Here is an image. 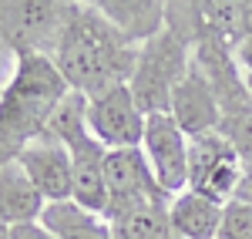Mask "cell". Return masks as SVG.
I'll return each instance as SVG.
<instances>
[{"mask_svg": "<svg viewBox=\"0 0 252 239\" xmlns=\"http://www.w3.org/2000/svg\"><path fill=\"white\" fill-rule=\"evenodd\" d=\"M252 40V0H239V14H235V44Z\"/></svg>", "mask_w": 252, "mask_h": 239, "instance_id": "cell-17", "label": "cell"}, {"mask_svg": "<svg viewBox=\"0 0 252 239\" xmlns=\"http://www.w3.org/2000/svg\"><path fill=\"white\" fill-rule=\"evenodd\" d=\"M0 239H10V226H3V222H0Z\"/></svg>", "mask_w": 252, "mask_h": 239, "instance_id": "cell-22", "label": "cell"}, {"mask_svg": "<svg viewBox=\"0 0 252 239\" xmlns=\"http://www.w3.org/2000/svg\"><path fill=\"white\" fill-rule=\"evenodd\" d=\"M17 162L24 165L27 179L37 185L44 202H67L74 196V169H71V152L67 145L47 128L37 138H31L20 148Z\"/></svg>", "mask_w": 252, "mask_h": 239, "instance_id": "cell-9", "label": "cell"}, {"mask_svg": "<svg viewBox=\"0 0 252 239\" xmlns=\"http://www.w3.org/2000/svg\"><path fill=\"white\" fill-rule=\"evenodd\" d=\"M138 148L145 152L158 185L168 196H178V192L189 189V135L175 125V118L168 111L148 115Z\"/></svg>", "mask_w": 252, "mask_h": 239, "instance_id": "cell-8", "label": "cell"}, {"mask_svg": "<svg viewBox=\"0 0 252 239\" xmlns=\"http://www.w3.org/2000/svg\"><path fill=\"white\" fill-rule=\"evenodd\" d=\"M17 61H20V54H17V51H10V47L0 40V95H3V88L10 84V78H14Z\"/></svg>", "mask_w": 252, "mask_h": 239, "instance_id": "cell-18", "label": "cell"}, {"mask_svg": "<svg viewBox=\"0 0 252 239\" xmlns=\"http://www.w3.org/2000/svg\"><path fill=\"white\" fill-rule=\"evenodd\" d=\"M148 115L138 108L135 95L128 84H115L88 98V128L108 152L111 148H138L145 135Z\"/></svg>", "mask_w": 252, "mask_h": 239, "instance_id": "cell-7", "label": "cell"}, {"mask_svg": "<svg viewBox=\"0 0 252 239\" xmlns=\"http://www.w3.org/2000/svg\"><path fill=\"white\" fill-rule=\"evenodd\" d=\"M222 202L209 199L202 192H178L168 202V219H172L175 233L182 239H219V226H222Z\"/></svg>", "mask_w": 252, "mask_h": 239, "instance_id": "cell-13", "label": "cell"}, {"mask_svg": "<svg viewBox=\"0 0 252 239\" xmlns=\"http://www.w3.org/2000/svg\"><path fill=\"white\" fill-rule=\"evenodd\" d=\"M40 222L47 226V233L54 239H115L111 236V222L97 216L91 209L78 205L74 199L67 202H47Z\"/></svg>", "mask_w": 252, "mask_h": 239, "instance_id": "cell-14", "label": "cell"}, {"mask_svg": "<svg viewBox=\"0 0 252 239\" xmlns=\"http://www.w3.org/2000/svg\"><path fill=\"white\" fill-rule=\"evenodd\" d=\"M235 199L252 205V162H246V169H242V182H239V189H235Z\"/></svg>", "mask_w": 252, "mask_h": 239, "instance_id": "cell-21", "label": "cell"}, {"mask_svg": "<svg viewBox=\"0 0 252 239\" xmlns=\"http://www.w3.org/2000/svg\"><path fill=\"white\" fill-rule=\"evenodd\" d=\"M192 54L195 47L185 37H178L172 27H161L155 37L138 44V61L128 88L145 115L168 111L172 91L185 78V71L192 68Z\"/></svg>", "mask_w": 252, "mask_h": 239, "instance_id": "cell-3", "label": "cell"}, {"mask_svg": "<svg viewBox=\"0 0 252 239\" xmlns=\"http://www.w3.org/2000/svg\"><path fill=\"white\" fill-rule=\"evenodd\" d=\"M67 91L51 54H20L14 78L0 95V162H14L27 141L47 132Z\"/></svg>", "mask_w": 252, "mask_h": 239, "instance_id": "cell-2", "label": "cell"}, {"mask_svg": "<svg viewBox=\"0 0 252 239\" xmlns=\"http://www.w3.org/2000/svg\"><path fill=\"white\" fill-rule=\"evenodd\" d=\"M235 61H239L242 78H246V84H249V91H252V40H246V44H235Z\"/></svg>", "mask_w": 252, "mask_h": 239, "instance_id": "cell-20", "label": "cell"}, {"mask_svg": "<svg viewBox=\"0 0 252 239\" xmlns=\"http://www.w3.org/2000/svg\"><path fill=\"white\" fill-rule=\"evenodd\" d=\"M104 182H108V212H104L108 219L141 209V205H161L172 199L158 185L141 148H111L104 155Z\"/></svg>", "mask_w": 252, "mask_h": 239, "instance_id": "cell-6", "label": "cell"}, {"mask_svg": "<svg viewBox=\"0 0 252 239\" xmlns=\"http://www.w3.org/2000/svg\"><path fill=\"white\" fill-rule=\"evenodd\" d=\"M51 61L71 91L94 98L115 84L131 81L138 44L125 37L111 20H104L97 10L78 0L51 47Z\"/></svg>", "mask_w": 252, "mask_h": 239, "instance_id": "cell-1", "label": "cell"}, {"mask_svg": "<svg viewBox=\"0 0 252 239\" xmlns=\"http://www.w3.org/2000/svg\"><path fill=\"white\" fill-rule=\"evenodd\" d=\"M44 196L37 185L27 179L24 165L17 159L0 162V222L3 226H20V222H37L44 212Z\"/></svg>", "mask_w": 252, "mask_h": 239, "instance_id": "cell-12", "label": "cell"}, {"mask_svg": "<svg viewBox=\"0 0 252 239\" xmlns=\"http://www.w3.org/2000/svg\"><path fill=\"white\" fill-rule=\"evenodd\" d=\"M78 0H0V40L17 54H51Z\"/></svg>", "mask_w": 252, "mask_h": 239, "instance_id": "cell-4", "label": "cell"}, {"mask_svg": "<svg viewBox=\"0 0 252 239\" xmlns=\"http://www.w3.org/2000/svg\"><path fill=\"white\" fill-rule=\"evenodd\" d=\"M219 239H252V205L239 199H229L222 209Z\"/></svg>", "mask_w": 252, "mask_h": 239, "instance_id": "cell-16", "label": "cell"}, {"mask_svg": "<svg viewBox=\"0 0 252 239\" xmlns=\"http://www.w3.org/2000/svg\"><path fill=\"white\" fill-rule=\"evenodd\" d=\"M168 115L175 118V125L189 138L215 132L222 125V111H219L215 91H212V84H209V78L202 74V68L195 64V54H192V68L185 71V78L178 81V88L172 91Z\"/></svg>", "mask_w": 252, "mask_h": 239, "instance_id": "cell-10", "label": "cell"}, {"mask_svg": "<svg viewBox=\"0 0 252 239\" xmlns=\"http://www.w3.org/2000/svg\"><path fill=\"white\" fill-rule=\"evenodd\" d=\"M10 239H54L51 233H47V226L44 222H20V226H14L10 229Z\"/></svg>", "mask_w": 252, "mask_h": 239, "instance_id": "cell-19", "label": "cell"}, {"mask_svg": "<svg viewBox=\"0 0 252 239\" xmlns=\"http://www.w3.org/2000/svg\"><path fill=\"white\" fill-rule=\"evenodd\" d=\"M242 169H246V159L219 128L189 138V189L192 192H202L225 205L229 199H235Z\"/></svg>", "mask_w": 252, "mask_h": 239, "instance_id": "cell-5", "label": "cell"}, {"mask_svg": "<svg viewBox=\"0 0 252 239\" xmlns=\"http://www.w3.org/2000/svg\"><path fill=\"white\" fill-rule=\"evenodd\" d=\"M168 202L141 205V209H131V212H121L115 219H108L111 222V236L115 239H182L175 233L172 219H168Z\"/></svg>", "mask_w": 252, "mask_h": 239, "instance_id": "cell-15", "label": "cell"}, {"mask_svg": "<svg viewBox=\"0 0 252 239\" xmlns=\"http://www.w3.org/2000/svg\"><path fill=\"white\" fill-rule=\"evenodd\" d=\"M81 3L97 10L104 20H111L135 44L155 37L165 27V0H81Z\"/></svg>", "mask_w": 252, "mask_h": 239, "instance_id": "cell-11", "label": "cell"}]
</instances>
